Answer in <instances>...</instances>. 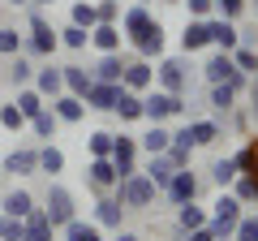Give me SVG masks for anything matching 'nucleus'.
<instances>
[{"label":"nucleus","instance_id":"nucleus-1","mask_svg":"<svg viewBox=\"0 0 258 241\" xmlns=\"http://www.w3.org/2000/svg\"><path fill=\"white\" fill-rule=\"evenodd\" d=\"M26 56L30 61H52L56 47H60V35H56V26L43 18V9H35V5H26Z\"/></svg>","mask_w":258,"mask_h":241},{"label":"nucleus","instance_id":"nucleus-2","mask_svg":"<svg viewBox=\"0 0 258 241\" xmlns=\"http://www.w3.org/2000/svg\"><path fill=\"white\" fill-rule=\"evenodd\" d=\"M241 207H245V203H241L237 194H220V198H215V203H211V224H207V228L215 232V241H228L232 232H237Z\"/></svg>","mask_w":258,"mask_h":241},{"label":"nucleus","instance_id":"nucleus-3","mask_svg":"<svg viewBox=\"0 0 258 241\" xmlns=\"http://www.w3.org/2000/svg\"><path fill=\"white\" fill-rule=\"evenodd\" d=\"M155 194H159L155 181H151L142 168H138L134 176H120V181H116V198H120V207H151V203H155Z\"/></svg>","mask_w":258,"mask_h":241},{"label":"nucleus","instance_id":"nucleus-4","mask_svg":"<svg viewBox=\"0 0 258 241\" xmlns=\"http://www.w3.org/2000/svg\"><path fill=\"white\" fill-rule=\"evenodd\" d=\"M172 116H185V99H181V95H168V91L142 95V120L164 125V120H172Z\"/></svg>","mask_w":258,"mask_h":241},{"label":"nucleus","instance_id":"nucleus-5","mask_svg":"<svg viewBox=\"0 0 258 241\" xmlns=\"http://www.w3.org/2000/svg\"><path fill=\"white\" fill-rule=\"evenodd\" d=\"M43 215L52 220V228H64L69 220H78V203H74V194L64 186H47V198H43Z\"/></svg>","mask_w":258,"mask_h":241},{"label":"nucleus","instance_id":"nucleus-6","mask_svg":"<svg viewBox=\"0 0 258 241\" xmlns=\"http://www.w3.org/2000/svg\"><path fill=\"white\" fill-rule=\"evenodd\" d=\"M155 82H159V91H168V95H185V86H189L185 61H181V56H159V65H155Z\"/></svg>","mask_w":258,"mask_h":241},{"label":"nucleus","instance_id":"nucleus-7","mask_svg":"<svg viewBox=\"0 0 258 241\" xmlns=\"http://www.w3.org/2000/svg\"><path fill=\"white\" fill-rule=\"evenodd\" d=\"M0 172H9V176H30V172H39V147H35V142L13 147L9 155L0 159Z\"/></svg>","mask_w":258,"mask_h":241},{"label":"nucleus","instance_id":"nucleus-8","mask_svg":"<svg viewBox=\"0 0 258 241\" xmlns=\"http://www.w3.org/2000/svg\"><path fill=\"white\" fill-rule=\"evenodd\" d=\"M112 168H116V176L138 172V138L134 134H116V142H112Z\"/></svg>","mask_w":258,"mask_h":241},{"label":"nucleus","instance_id":"nucleus-9","mask_svg":"<svg viewBox=\"0 0 258 241\" xmlns=\"http://www.w3.org/2000/svg\"><path fill=\"white\" fill-rule=\"evenodd\" d=\"M159 194H164L172 207H181V203H194V198H198V176H194L189 168H176V172H172V181H168V186L159 190Z\"/></svg>","mask_w":258,"mask_h":241},{"label":"nucleus","instance_id":"nucleus-10","mask_svg":"<svg viewBox=\"0 0 258 241\" xmlns=\"http://www.w3.org/2000/svg\"><path fill=\"white\" fill-rule=\"evenodd\" d=\"M151 26H155V18H151V9H147V5H129V9L120 13V35H125L129 43H138V39L147 35Z\"/></svg>","mask_w":258,"mask_h":241},{"label":"nucleus","instance_id":"nucleus-11","mask_svg":"<svg viewBox=\"0 0 258 241\" xmlns=\"http://www.w3.org/2000/svg\"><path fill=\"white\" fill-rule=\"evenodd\" d=\"M120 86H125V91H151V86H155V65H151V61H125V74H120Z\"/></svg>","mask_w":258,"mask_h":241},{"label":"nucleus","instance_id":"nucleus-12","mask_svg":"<svg viewBox=\"0 0 258 241\" xmlns=\"http://www.w3.org/2000/svg\"><path fill=\"white\" fill-rule=\"evenodd\" d=\"M30 86H35V91L43 95L47 103H52L56 95L64 91V78H60V65H52V61H43V65H35V82H30Z\"/></svg>","mask_w":258,"mask_h":241},{"label":"nucleus","instance_id":"nucleus-13","mask_svg":"<svg viewBox=\"0 0 258 241\" xmlns=\"http://www.w3.org/2000/svg\"><path fill=\"white\" fill-rule=\"evenodd\" d=\"M203 78L211 86L232 82V78H237V61H232V52H220V47H215V56H207V65H203Z\"/></svg>","mask_w":258,"mask_h":241},{"label":"nucleus","instance_id":"nucleus-14","mask_svg":"<svg viewBox=\"0 0 258 241\" xmlns=\"http://www.w3.org/2000/svg\"><path fill=\"white\" fill-rule=\"evenodd\" d=\"M120 220H125V207H120L116 194H99V198H95V224H99V228H112V232H116Z\"/></svg>","mask_w":258,"mask_h":241},{"label":"nucleus","instance_id":"nucleus-15","mask_svg":"<svg viewBox=\"0 0 258 241\" xmlns=\"http://www.w3.org/2000/svg\"><path fill=\"white\" fill-rule=\"evenodd\" d=\"M207 35H211V47H220V52H232L241 43V30L228 18H207Z\"/></svg>","mask_w":258,"mask_h":241},{"label":"nucleus","instance_id":"nucleus-16","mask_svg":"<svg viewBox=\"0 0 258 241\" xmlns=\"http://www.w3.org/2000/svg\"><path fill=\"white\" fill-rule=\"evenodd\" d=\"M86 181H91V190H99V194H108V190H116V168H112V159H86Z\"/></svg>","mask_w":258,"mask_h":241},{"label":"nucleus","instance_id":"nucleus-17","mask_svg":"<svg viewBox=\"0 0 258 241\" xmlns=\"http://www.w3.org/2000/svg\"><path fill=\"white\" fill-rule=\"evenodd\" d=\"M120 22H95L91 26V47L95 52H120Z\"/></svg>","mask_w":258,"mask_h":241},{"label":"nucleus","instance_id":"nucleus-18","mask_svg":"<svg viewBox=\"0 0 258 241\" xmlns=\"http://www.w3.org/2000/svg\"><path fill=\"white\" fill-rule=\"evenodd\" d=\"M116 95H120V82H91V91H86L82 99H86V108H95V112H112L116 108Z\"/></svg>","mask_w":258,"mask_h":241},{"label":"nucleus","instance_id":"nucleus-19","mask_svg":"<svg viewBox=\"0 0 258 241\" xmlns=\"http://www.w3.org/2000/svg\"><path fill=\"white\" fill-rule=\"evenodd\" d=\"M52 112L60 116V125H78V120L86 116V99H78V95H69V91H60L52 99Z\"/></svg>","mask_w":258,"mask_h":241},{"label":"nucleus","instance_id":"nucleus-20","mask_svg":"<svg viewBox=\"0 0 258 241\" xmlns=\"http://www.w3.org/2000/svg\"><path fill=\"white\" fill-rule=\"evenodd\" d=\"M0 211H5V215H18V220H26V215L35 211V194H30V190H22V186H13L9 194L0 198Z\"/></svg>","mask_w":258,"mask_h":241},{"label":"nucleus","instance_id":"nucleus-21","mask_svg":"<svg viewBox=\"0 0 258 241\" xmlns=\"http://www.w3.org/2000/svg\"><path fill=\"white\" fill-rule=\"evenodd\" d=\"M120 74H125V56L120 52H99V65L91 69L95 82H120Z\"/></svg>","mask_w":258,"mask_h":241},{"label":"nucleus","instance_id":"nucleus-22","mask_svg":"<svg viewBox=\"0 0 258 241\" xmlns=\"http://www.w3.org/2000/svg\"><path fill=\"white\" fill-rule=\"evenodd\" d=\"M203 47H211V35H207V18H194L189 26H185L181 35V52L194 56V52H203Z\"/></svg>","mask_w":258,"mask_h":241},{"label":"nucleus","instance_id":"nucleus-23","mask_svg":"<svg viewBox=\"0 0 258 241\" xmlns=\"http://www.w3.org/2000/svg\"><path fill=\"white\" fill-rule=\"evenodd\" d=\"M56 130H60V116H56L52 103H47V108L39 112L35 120H30V138H35V142H52V138H56Z\"/></svg>","mask_w":258,"mask_h":241},{"label":"nucleus","instance_id":"nucleus-24","mask_svg":"<svg viewBox=\"0 0 258 241\" xmlns=\"http://www.w3.org/2000/svg\"><path fill=\"white\" fill-rule=\"evenodd\" d=\"M60 78H64V91L69 95H78V99H82L86 91H91V69H82V65H60Z\"/></svg>","mask_w":258,"mask_h":241},{"label":"nucleus","instance_id":"nucleus-25","mask_svg":"<svg viewBox=\"0 0 258 241\" xmlns=\"http://www.w3.org/2000/svg\"><path fill=\"white\" fill-rule=\"evenodd\" d=\"M134 52H138L142 61H159V56H164V26L155 22V26H151L147 35H142L138 43H134Z\"/></svg>","mask_w":258,"mask_h":241},{"label":"nucleus","instance_id":"nucleus-26","mask_svg":"<svg viewBox=\"0 0 258 241\" xmlns=\"http://www.w3.org/2000/svg\"><path fill=\"white\" fill-rule=\"evenodd\" d=\"M116 112L120 120H125V125H134V120H142V95L138 91H125V86H120V95H116Z\"/></svg>","mask_w":258,"mask_h":241},{"label":"nucleus","instance_id":"nucleus-27","mask_svg":"<svg viewBox=\"0 0 258 241\" xmlns=\"http://www.w3.org/2000/svg\"><path fill=\"white\" fill-rule=\"evenodd\" d=\"M52 237H56L52 220L43 215V207H35V211L26 215V237H22V241H52Z\"/></svg>","mask_w":258,"mask_h":241},{"label":"nucleus","instance_id":"nucleus-28","mask_svg":"<svg viewBox=\"0 0 258 241\" xmlns=\"http://www.w3.org/2000/svg\"><path fill=\"white\" fill-rule=\"evenodd\" d=\"M9 82L13 86H30V82H35V61H30L26 52L9 56Z\"/></svg>","mask_w":258,"mask_h":241},{"label":"nucleus","instance_id":"nucleus-29","mask_svg":"<svg viewBox=\"0 0 258 241\" xmlns=\"http://www.w3.org/2000/svg\"><path fill=\"white\" fill-rule=\"evenodd\" d=\"M185 130H189V142H194V147H211V142H220V138H224L215 120H189Z\"/></svg>","mask_w":258,"mask_h":241},{"label":"nucleus","instance_id":"nucleus-30","mask_svg":"<svg viewBox=\"0 0 258 241\" xmlns=\"http://www.w3.org/2000/svg\"><path fill=\"white\" fill-rule=\"evenodd\" d=\"M168 142H172V134H168L164 125H151V130L138 138V151H147V155H164Z\"/></svg>","mask_w":258,"mask_h":241},{"label":"nucleus","instance_id":"nucleus-31","mask_svg":"<svg viewBox=\"0 0 258 241\" xmlns=\"http://www.w3.org/2000/svg\"><path fill=\"white\" fill-rule=\"evenodd\" d=\"M13 103L22 108V116H26V120H35L39 112L47 108V99H43V95L35 91V86H18V99H13Z\"/></svg>","mask_w":258,"mask_h":241},{"label":"nucleus","instance_id":"nucleus-32","mask_svg":"<svg viewBox=\"0 0 258 241\" xmlns=\"http://www.w3.org/2000/svg\"><path fill=\"white\" fill-rule=\"evenodd\" d=\"M176 224H181V232H189V228H203V224H211V215H207L198 203H181V207H176Z\"/></svg>","mask_w":258,"mask_h":241},{"label":"nucleus","instance_id":"nucleus-33","mask_svg":"<svg viewBox=\"0 0 258 241\" xmlns=\"http://www.w3.org/2000/svg\"><path fill=\"white\" fill-rule=\"evenodd\" d=\"M39 172H47V176L64 172V151L56 147V142H43V147H39Z\"/></svg>","mask_w":258,"mask_h":241},{"label":"nucleus","instance_id":"nucleus-34","mask_svg":"<svg viewBox=\"0 0 258 241\" xmlns=\"http://www.w3.org/2000/svg\"><path fill=\"white\" fill-rule=\"evenodd\" d=\"M142 172H147L151 181H155V190H164L168 181H172V172H176V168L168 164V155H147V168H142Z\"/></svg>","mask_w":258,"mask_h":241},{"label":"nucleus","instance_id":"nucleus-35","mask_svg":"<svg viewBox=\"0 0 258 241\" xmlns=\"http://www.w3.org/2000/svg\"><path fill=\"white\" fill-rule=\"evenodd\" d=\"M18 52H26V35L18 26H0V61H9Z\"/></svg>","mask_w":258,"mask_h":241},{"label":"nucleus","instance_id":"nucleus-36","mask_svg":"<svg viewBox=\"0 0 258 241\" xmlns=\"http://www.w3.org/2000/svg\"><path fill=\"white\" fill-rule=\"evenodd\" d=\"M60 232H64V241H103L99 224H91V220H69Z\"/></svg>","mask_w":258,"mask_h":241},{"label":"nucleus","instance_id":"nucleus-37","mask_svg":"<svg viewBox=\"0 0 258 241\" xmlns=\"http://www.w3.org/2000/svg\"><path fill=\"white\" fill-rule=\"evenodd\" d=\"M0 130H9V134H26L30 130V120L22 116L18 103H0Z\"/></svg>","mask_w":258,"mask_h":241},{"label":"nucleus","instance_id":"nucleus-38","mask_svg":"<svg viewBox=\"0 0 258 241\" xmlns=\"http://www.w3.org/2000/svg\"><path fill=\"white\" fill-rule=\"evenodd\" d=\"M112 142H116V134L95 130L91 138H86V151H91V159H112Z\"/></svg>","mask_w":258,"mask_h":241},{"label":"nucleus","instance_id":"nucleus-39","mask_svg":"<svg viewBox=\"0 0 258 241\" xmlns=\"http://www.w3.org/2000/svg\"><path fill=\"white\" fill-rule=\"evenodd\" d=\"M56 35H60V47H69V52H82V47L91 43V30L74 26V22H69V26H60V30H56Z\"/></svg>","mask_w":258,"mask_h":241},{"label":"nucleus","instance_id":"nucleus-40","mask_svg":"<svg viewBox=\"0 0 258 241\" xmlns=\"http://www.w3.org/2000/svg\"><path fill=\"white\" fill-rule=\"evenodd\" d=\"M69 22H74V26H82V30H91L95 22H99V13H95V0H78L74 9H69Z\"/></svg>","mask_w":258,"mask_h":241},{"label":"nucleus","instance_id":"nucleus-41","mask_svg":"<svg viewBox=\"0 0 258 241\" xmlns=\"http://www.w3.org/2000/svg\"><path fill=\"white\" fill-rule=\"evenodd\" d=\"M22 237H26V220L0 211V241H22Z\"/></svg>","mask_w":258,"mask_h":241},{"label":"nucleus","instance_id":"nucleus-42","mask_svg":"<svg viewBox=\"0 0 258 241\" xmlns=\"http://www.w3.org/2000/svg\"><path fill=\"white\" fill-rule=\"evenodd\" d=\"M232 61H237L241 74H258V52H254L249 43H237V47H232Z\"/></svg>","mask_w":258,"mask_h":241},{"label":"nucleus","instance_id":"nucleus-43","mask_svg":"<svg viewBox=\"0 0 258 241\" xmlns=\"http://www.w3.org/2000/svg\"><path fill=\"white\" fill-rule=\"evenodd\" d=\"M211 181L215 186H232V181H237V159H215V168H211Z\"/></svg>","mask_w":258,"mask_h":241},{"label":"nucleus","instance_id":"nucleus-44","mask_svg":"<svg viewBox=\"0 0 258 241\" xmlns=\"http://www.w3.org/2000/svg\"><path fill=\"white\" fill-rule=\"evenodd\" d=\"M232 99H237V91H232L228 82L211 86V108H215V112H228V108H232Z\"/></svg>","mask_w":258,"mask_h":241},{"label":"nucleus","instance_id":"nucleus-45","mask_svg":"<svg viewBox=\"0 0 258 241\" xmlns=\"http://www.w3.org/2000/svg\"><path fill=\"white\" fill-rule=\"evenodd\" d=\"M232 237H237V241H258V215H241Z\"/></svg>","mask_w":258,"mask_h":241},{"label":"nucleus","instance_id":"nucleus-46","mask_svg":"<svg viewBox=\"0 0 258 241\" xmlns=\"http://www.w3.org/2000/svg\"><path fill=\"white\" fill-rule=\"evenodd\" d=\"M99 22H120V0H95Z\"/></svg>","mask_w":258,"mask_h":241},{"label":"nucleus","instance_id":"nucleus-47","mask_svg":"<svg viewBox=\"0 0 258 241\" xmlns=\"http://www.w3.org/2000/svg\"><path fill=\"white\" fill-rule=\"evenodd\" d=\"M215 9H220V18H228V22H237L241 13H245V0H215Z\"/></svg>","mask_w":258,"mask_h":241},{"label":"nucleus","instance_id":"nucleus-48","mask_svg":"<svg viewBox=\"0 0 258 241\" xmlns=\"http://www.w3.org/2000/svg\"><path fill=\"white\" fill-rule=\"evenodd\" d=\"M237 198H241V203H254V198H258V190H254V181H249V172H237Z\"/></svg>","mask_w":258,"mask_h":241},{"label":"nucleus","instance_id":"nucleus-49","mask_svg":"<svg viewBox=\"0 0 258 241\" xmlns=\"http://www.w3.org/2000/svg\"><path fill=\"white\" fill-rule=\"evenodd\" d=\"M189 5V18H211V9H215V0H185Z\"/></svg>","mask_w":258,"mask_h":241},{"label":"nucleus","instance_id":"nucleus-50","mask_svg":"<svg viewBox=\"0 0 258 241\" xmlns=\"http://www.w3.org/2000/svg\"><path fill=\"white\" fill-rule=\"evenodd\" d=\"M181 241H215V232L203 224V228H189V232H181Z\"/></svg>","mask_w":258,"mask_h":241},{"label":"nucleus","instance_id":"nucleus-51","mask_svg":"<svg viewBox=\"0 0 258 241\" xmlns=\"http://www.w3.org/2000/svg\"><path fill=\"white\" fill-rule=\"evenodd\" d=\"M116 241H138V237H134V232H120V228H116Z\"/></svg>","mask_w":258,"mask_h":241},{"label":"nucleus","instance_id":"nucleus-52","mask_svg":"<svg viewBox=\"0 0 258 241\" xmlns=\"http://www.w3.org/2000/svg\"><path fill=\"white\" fill-rule=\"evenodd\" d=\"M5 5H13V9H26V5H30V0H5Z\"/></svg>","mask_w":258,"mask_h":241},{"label":"nucleus","instance_id":"nucleus-53","mask_svg":"<svg viewBox=\"0 0 258 241\" xmlns=\"http://www.w3.org/2000/svg\"><path fill=\"white\" fill-rule=\"evenodd\" d=\"M30 5H35V9H47V5H56V0H30Z\"/></svg>","mask_w":258,"mask_h":241},{"label":"nucleus","instance_id":"nucleus-54","mask_svg":"<svg viewBox=\"0 0 258 241\" xmlns=\"http://www.w3.org/2000/svg\"><path fill=\"white\" fill-rule=\"evenodd\" d=\"M254 120H258V82H254Z\"/></svg>","mask_w":258,"mask_h":241},{"label":"nucleus","instance_id":"nucleus-55","mask_svg":"<svg viewBox=\"0 0 258 241\" xmlns=\"http://www.w3.org/2000/svg\"><path fill=\"white\" fill-rule=\"evenodd\" d=\"M164 5H181V0H164Z\"/></svg>","mask_w":258,"mask_h":241},{"label":"nucleus","instance_id":"nucleus-56","mask_svg":"<svg viewBox=\"0 0 258 241\" xmlns=\"http://www.w3.org/2000/svg\"><path fill=\"white\" fill-rule=\"evenodd\" d=\"M138 5H151V0H138Z\"/></svg>","mask_w":258,"mask_h":241},{"label":"nucleus","instance_id":"nucleus-57","mask_svg":"<svg viewBox=\"0 0 258 241\" xmlns=\"http://www.w3.org/2000/svg\"><path fill=\"white\" fill-rule=\"evenodd\" d=\"M254 13H258V0H254Z\"/></svg>","mask_w":258,"mask_h":241}]
</instances>
